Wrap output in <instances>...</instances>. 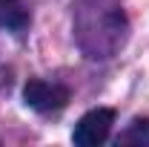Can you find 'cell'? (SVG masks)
I'll list each match as a JSON object with an SVG mask.
<instances>
[{
  "label": "cell",
  "instance_id": "cell-1",
  "mask_svg": "<svg viewBox=\"0 0 149 147\" xmlns=\"http://www.w3.org/2000/svg\"><path fill=\"white\" fill-rule=\"evenodd\" d=\"M112 124H115V110L109 107H97V110H89L77 124H74V144L77 147H97L109 139Z\"/></svg>",
  "mask_w": 149,
  "mask_h": 147
},
{
  "label": "cell",
  "instance_id": "cell-2",
  "mask_svg": "<svg viewBox=\"0 0 149 147\" xmlns=\"http://www.w3.org/2000/svg\"><path fill=\"white\" fill-rule=\"evenodd\" d=\"M23 101L37 112H55V110H63L69 104V90L63 84H55V81L32 78L23 87Z\"/></svg>",
  "mask_w": 149,
  "mask_h": 147
},
{
  "label": "cell",
  "instance_id": "cell-3",
  "mask_svg": "<svg viewBox=\"0 0 149 147\" xmlns=\"http://www.w3.org/2000/svg\"><path fill=\"white\" fill-rule=\"evenodd\" d=\"M29 26V6L26 0H0V29L23 32Z\"/></svg>",
  "mask_w": 149,
  "mask_h": 147
},
{
  "label": "cell",
  "instance_id": "cell-4",
  "mask_svg": "<svg viewBox=\"0 0 149 147\" xmlns=\"http://www.w3.org/2000/svg\"><path fill=\"white\" fill-rule=\"evenodd\" d=\"M118 144L132 147H149V118H135L129 127L118 136Z\"/></svg>",
  "mask_w": 149,
  "mask_h": 147
}]
</instances>
